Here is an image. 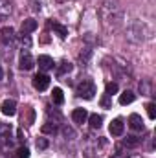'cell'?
<instances>
[{
  "label": "cell",
  "mask_w": 156,
  "mask_h": 158,
  "mask_svg": "<svg viewBox=\"0 0 156 158\" xmlns=\"http://www.w3.org/2000/svg\"><path fill=\"white\" fill-rule=\"evenodd\" d=\"M77 96L83 99H94L96 96V85L92 79H83L77 85Z\"/></svg>",
  "instance_id": "3957f363"
},
{
  "label": "cell",
  "mask_w": 156,
  "mask_h": 158,
  "mask_svg": "<svg viewBox=\"0 0 156 158\" xmlns=\"http://www.w3.org/2000/svg\"><path fill=\"white\" fill-rule=\"evenodd\" d=\"M20 42H22V44H26V48H28V46L31 44V40H30V37H28V35H22V39H20Z\"/></svg>",
  "instance_id": "4316f807"
},
{
  "label": "cell",
  "mask_w": 156,
  "mask_h": 158,
  "mask_svg": "<svg viewBox=\"0 0 156 158\" xmlns=\"http://www.w3.org/2000/svg\"><path fill=\"white\" fill-rule=\"evenodd\" d=\"M33 86H35L37 90H46V88L50 86V77H48L46 74H37V76L33 77Z\"/></svg>",
  "instance_id": "52a82bcc"
},
{
  "label": "cell",
  "mask_w": 156,
  "mask_h": 158,
  "mask_svg": "<svg viewBox=\"0 0 156 158\" xmlns=\"http://www.w3.org/2000/svg\"><path fill=\"white\" fill-rule=\"evenodd\" d=\"M13 11L11 0H0V19H7Z\"/></svg>",
  "instance_id": "7c38bea8"
},
{
  "label": "cell",
  "mask_w": 156,
  "mask_h": 158,
  "mask_svg": "<svg viewBox=\"0 0 156 158\" xmlns=\"http://www.w3.org/2000/svg\"><path fill=\"white\" fill-rule=\"evenodd\" d=\"M4 77V70H2V66H0V79Z\"/></svg>",
  "instance_id": "f546056e"
},
{
  "label": "cell",
  "mask_w": 156,
  "mask_h": 158,
  "mask_svg": "<svg viewBox=\"0 0 156 158\" xmlns=\"http://www.w3.org/2000/svg\"><path fill=\"white\" fill-rule=\"evenodd\" d=\"M51 99H53L55 105H63V101H64L63 90H61V88H53V92H51Z\"/></svg>",
  "instance_id": "9a60e30c"
},
{
  "label": "cell",
  "mask_w": 156,
  "mask_h": 158,
  "mask_svg": "<svg viewBox=\"0 0 156 158\" xmlns=\"http://www.w3.org/2000/svg\"><path fill=\"white\" fill-rule=\"evenodd\" d=\"M99 19H101V24L107 28V30H117L123 22V9L121 6L117 4L116 0H103V4L99 6Z\"/></svg>",
  "instance_id": "6da1fadb"
},
{
  "label": "cell",
  "mask_w": 156,
  "mask_h": 158,
  "mask_svg": "<svg viewBox=\"0 0 156 158\" xmlns=\"http://www.w3.org/2000/svg\"><path fill=\"white\" fill-rule=\"evenodd\" d=\"M134 94L130 92V90H125V92H121V96H119V103L121 105H130L132 101H134Z\"/></svg>",
  "instance_id": "5bb4252c"
},
{
  "label": "cell",
  "mask_w": 156,
  "mask_h": 158,
  "mask_svg": "<svg viewBox=\"0 0 156 158\" xmlns=\"http://www.w3.org/2000/svg\"><path fill=\"white\" fill-rule=\"evenodd\" d=\"M9 134H11V125L0 121V136H9Z\"/></svg>",
  "instance_id": "ffe728a7"
},
{
  "label": "cell",
  "mask_w": 156,
  "mask_h": 158,
  "mask_svg": "<svg viewBox=\"0 0 156 158\" xmlns=\"http://www.w3.org/2000/svg\"><path fill=\"white\" fill-rule=\"evenodd\" d=\"M123 129H125V123H123L121 118H116L110 123V127H109V131H110L112 136H121V134H123Z\"/></svg>",
  "instance_id": "ba28073f"
},
{
  "label": "cell",
  "mask_w": 156,
  "mask_h": 158,
  "mask_svg": "<svg viewBox=\"0 0 156 158\" xmlns=\"http://www.w3.org/2000/svg\"><path fill=\"white\" fill-rule=\"evenodd\" d=\"M147 114H149V118L151 119L156 118V105L154 103H147Z\"/></svg>",
  "instance_id": "7402d4cb"
},
{
  "label": "cell",
  "mask_w": 156,
  "mask_h": 158,
  "mask_svg": "<svg viewBox=\"0 0 156 158\" xmlns=\"http://www.w3.org/2000/svg\"><path fill=\"white\" fill-rule=\"evenodd\" d=\"M63 132H64V136H74V131H72V129H68V127H64V129H63Z\"/></svg>",
  "instance_id": "83f0119b"
},
{
  "label": "cell",
  "mask_w": 156,
  "mask_h": 158,
  "mask_svg": "<svg viewBox=\"0 0 156 158\" xmlns=\"http://www.w3.org/2000/svg\"><path fill=\"white\" fill-rule=\"evenodd\" d=\"M101 105H103V107H109V105H110V103H109V96H107V94H105V98L101 99Z\"/></svg>",
  "instance_id": "f1b7e54d"
},
{
  "label": "cell",
  "mask_w": 156,
  "mask_h": 158,
  "mask_svg": "<svg viewBox=\"0 0 156 158\" xmlns=\"http://www.w3.org/2000/svg\"><path fill=\"white\" fill-rule=\"evenodd\" d=\"M35 30H37V20H33V19H26V20L22 22V26H20L22 35H30V33L35 31Z\"/></svg>",
  "instance_id": "30bf717a"
},
{
  "label": "cell",
  "mask_w": 156,
  "mask_h": 158,
  "mask_svg": "<svg viewBox=\"0 0 156 158\" xmlns=\"http://www.w3.org/2000/svg\"><path fill=\"white\" fill-rule=\"evenodd\" d=\"M0 109H2V114H6V116H15V114H17V101H15V99H4Z\"/></svg>",
  "instance_id": "8992f818"
},
{
  "label": "cell",
  "mask_w": 156,
  "mask_h": 158,
  "mask_svg": "<svg viewBox=\"0 0 156 158\" xmlns=\"http://www.w3.org/2000/svg\"><path fill=\"white\" fill-rule=\"evenodd\" d=\"M51 28H53V30H55V31L59 33V37H61V39H64V37L68 35V30H66L64 26H61V24H57V22H51Z\"/></svg>",
  "instance_id": "e0dca14e"
},
{
  "label": "cell",
  "mask_w": 156,
  "mask_h": 158,
  "mask_svg": "<svg viewBox=\"0 0 156 158\" xmlns=\"http://www.w3.org/2000/svg\"><path fill=\"white\" fill-rule=\"evenodd\" d=\"M72 119H74L77 125H83V123L88 119V112H86L84 109H76V110L72 112Z\"/></svg>",
  "instance_id": "4fadbf2b"
},
{
  "label": "cell",
  "mask_w": 156,
  "mask_h": 158,
  "mask_svg": "<svg viewBox=\"0 0 156 158\" xmlns=\"http://www.w3.org/2000/svg\"><path fill=\"white\" fill-rule=\"evenodd\" d=\"M18 66L22 70H31L35 66V59L31 57V53L28 50H22L20 52V59H18Z\"/></svg>",
  "instance_id": "277c9868"
},
{
  "label": "cell",
  "mask_w": 156,
  "mask_h": 158,
  "mask_svg": "<svg viewBox=\"0 0 156 158\" xmlns=\"http://www.w3.org/2000/svg\"><path fill=\"white\" fill-rule=\"evenodd\" d=\"M127 37L129 40H132V42H142V40L147 39V28H145V24L143 22H140V20H136V22H132L130 26H129V30H127Z\"/></svg>",
  "instance_id": "7a4b0ae2"
},
{
  "label": "cell",
  "mask_w": 156,
  "mask_h": 158,
  "mask_svg": "<svg viewBox=\"0 0 156 158\" xmlns=\"http://www.w3.org/2000/svg\"><path fill=\"white\" fill-rule=\"evenodd\" d=\"M46 147H48V142L44 138H39L37 140V149H46Z\"/></svg>",
  "instance_id": "484cf974"
},
{
  "label": "cell",
  "mask_w": 156,
  "mask_h": 158,
  "mask_svg": "<svg viewBox=\"0 0 156 158\" xmlns=\"http://www.w3.org/2000/svg\"><path fill=\"white\" fill-rule=\"evenodd\" d=\"M72 70V64L70 63H61V66H59V76H64L66 72H70Z\"/></svg>",
  "instance_id": "44dd1931"
},
{
  "label": "cell",
  "mask_w": 156,
  "mask_h": 158,
  "mask_svg": "<svg viewBox=\"0 0 156 158\" xmlns=\"http://www.w3.org/2000/svg\"><path fill=\"white\" fill-rule=\"evenodd\" d=\"M140 92L143 94V96H151V81H142L140 83Z\"/></svg>",
  "instance_id": "ac0fdd59"
},
{
  "label": "cell",
  "mask_w": 156,
  "mask_h": 158,
  "mask_svg": "<svg viewBox=\"0 0 156 158\" xmlns=\"http://www.w3.org/2000/svg\"><path fill=\"white\" fill-rule=\"evenodd\" d=\"M129 127H130L132 131L140 132V131H143V119L140 118L138 114H130V118H129Z\"/></svg>",
  "instance_id": "8fae6325"
},
{
  "label": "cell",
  "mask_w": 156,
  "mask_h": 158,
  "mask_svg": "<svg viewBox=\"0 0 156 158\" xmlns=\"http://www.w3.org/2000/svg\"><path fill=\"white\" fill-rule=\"evenodd\" d=\"M42 132H44V134H55V132H57L55 123H46V125H42Z\"/></svg>",
  "instance_id": "d6986e66"
},
{
  "label": "cell",
  "mask_w": 156,
  "mask_h": 158,
  "mask_svg": "<svg viewBox=\"0 0 156 158\" xmlns=\"http://www.w3.org/2000/svg\"><path fill=\"white\" fill-rule=\"evenodd\" d=\"M15 40V30L11 26H4L0 30V42L2 44H11Z\"/></svg>",
  "instance_id": "5b68a950"
},
{
  "label": "cell",
  "mask_w": 156,
  "mask_h": 158,
  "mask_svg": "<svg viewBox=\"0 0 156 158\" xmlns=\"http://www.w3.org/2000/svg\"><path fill=\"white\" fill-rule=\"evenodd\" d=\"M117 92V83H107V96H112Z\"/></svg>",
  "instance_id": "603a6c76"
},
{
  "label": "cell",
  "mask_w": 156,
  "mask_h": 158,
  "mask_svg": "<svg viewBox=\"0 0 156 158\" xmlns=\"http://www.w3.org/2000/svg\"><path fill=\"white\" fill-rule=\"evenodd\" d=\"M17 158H30V151H28L26 147H20V149L17 151Z\"/></svg>",
  "instance_id": "cb8c5ba5"
},
{
  "label": "cell",
  "mask_w": 156,
  "mask_h": 158,
  "mask_svg": "<svg viewBox=\"0 0 156 158\" xmlns=\"http://www.w3.org/2000/svg\"><path fill=\"white\" fill-rule=\"evenodd\" d=\"M138 138L136 136H129V140H125V145H129V147H134V145H138Z\"/></svg>",
  "instance_id": "d4e9b609"
},
{
  "label": "cell",
  "mask_w": 156,
  "mask_h": 158,
  "mask_svg": "<svg viewBox=\"0 0 156 158\" xmlns=\"http://www.w3.org/2000/svg\"><path fill=\"white\" fill-rule=\"evenodd\" d=\"M37 64H39V68L42 70V72H48V70L53 68V59H51L50 55H39Z\"/></svg>",
  "instance_id": "9c48e42d"
},
{
  "label": "cell",
  "mask_w": 156,
  "mask_h": 158,
  "mask_svg": "<svg viewBox=\"0 0 156 158\" xmlns=\"http://www.w3.org/2000/svg\"><path fill=\"white\" fill-rule=\"evenodd\" d=\"M88 121H90V127L92 129H99L101 123H103V118L97 116V114H92V116H88Z\"/></svg>",
  "instance_id": "2e32d148"
}]
</instances>
